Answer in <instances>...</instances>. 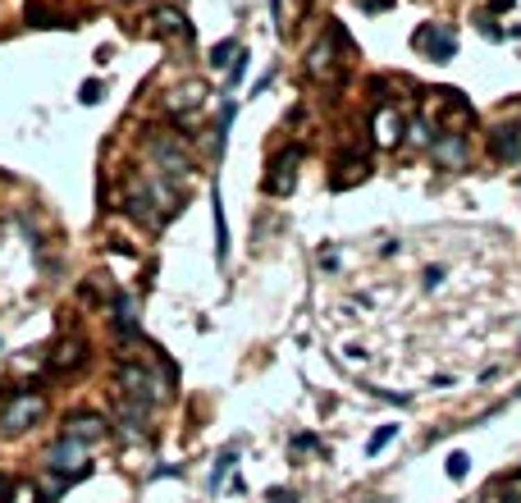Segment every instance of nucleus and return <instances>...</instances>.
Here are the masks:
<instances>
[{
	"label": "nucleus",
	"instance_id": "nucleus-1",
	"mask_svg": "<svg viewBox=\"0 0 521 503\" xmlns=\"http://www.w3.org/2000/svg\"><path fill=\"white\" fill-rule=\"evenodd\" d=\"M124 211L138 224H147V229H160L174 211H183V192H179L174 179L156 174L151 165H147V170L129 174V183H124Z\"/></svg>",
	"mask_w": 521,
	"mask_h": 503
},
{
	"label": "nucleus",
	"instance_id": "nucleus-2",
	"mask_svg": "<svg viewBox=\"0 0 521 503\" xmlns=\"http://www.w3.org/2000/svg\"><path fill=\"white\" fill-rule=\"evenodd\" d=\"M115 398L151 412L169 398V371H151V366H142V357H124L115 371Z\"/></svg>",
	"mask_w": 521,
	"mask_h": 503
},
{
	"label": "nucleus",
	"instance_id": "nucleus-3",
	"mask_svg": "<svg viewBox=\"0 0 521 503\" xmlns=\"http://www.w3.org/2000/svg\"><path fill=\"white\" fill-rule=\"evenodd\" d=\"M142 147H147V160H151L156 174L174 179V183L192 174V151H188L183 133H174V129H147Z\"/></svg>",
	"mask_w": 521,
	"mask_h": 503
},
{
	"label": "nucleus",
	"instance_id": "nucleus-4",
	"mask_svg": "<svg viewBox=\"0 0 521 503\" xmlns=\"http://www.w3.org/2000/svg\"><path fill=\"white\" fill-rule=\"evenodd\" d=\"M343 51H347V33L338 28V23H329L325 37L311 46V55H306V74H311L315 83H329V88H334L338 78H343Z\"/></svg>",
	"mask_w": 521,
	"mask_h": 503
},
{
	"label": "nucleus",
	"instance_id": "nucleus-5",
	"mask_svg": "<svg viewBox=\"0 0 521 503\" xmlns=\"http://www.w3.org/2000/svg\"><path fill=\"white\" fill-rule=\"evenodd\" d=\"M42 416H46L42 389H14V394L5 398V407H0V435L14 439V435H23V430H33Z\"/></svg>",
	"mask_w": 521,
	"mask_h": 503
},
{
	"label": "nucleus",
	"instance_id": "nucleus-6",
	"mask_svg": "<svg viewBox=\"0 0 521 503\" xmlns=\"http://www.w3.org/2000/svg\"><path fill=\"white\" fill-rule=\"evenodd\" d=\"M87 458H92V449L87 444H78V439H55L51 449L42 453V467H51V471H60V476H69V481H83L87 476Z\"/></svg>",
	"mask_w": 521,
	"mask_h": 503
},
{
	"label": "nucleus",
	"instance_id": "nucleus-7",
	"mask_svg": "<svg viewBox=\"0 0 521 503\" xmlns=\"http://www.w3.org/2000/svg\"><path fill=\"white\" fill-rule=\"evenodd\" d=\"M412 42H416V51H421L425 60H434V65H448V60L457 55V33L448 28V23H421Z\"/></svg>",
	"mask_w": 521,
	"mask_h": 503
},
{
	"label": "nucleus",
	"instance_id": "nucleus-8",
	"mask_svg": "<svg viewBox=\"0 0 521 503\" xmlns=\"http://www.w3.org/2000/svg\"><path fill=\"white\" fill-rule=\"evenodd\" d=\"M402 138H407V119H402V110L393 106H375V115H370V142L380 147V151H393V147H402Z\"/></svg>",
	"mask_w": 521,
	"mask_h": 503
},
{
	"label": "nucleus",
	"instance_id": "nucleus-9",
	"mask_svg": "<svg viewBox=\"0 0 521 503\" xmlns=\"http://www.w3.org/2000/svg\"><path fill=\"white\" fill-rule=\"evenodd\" d=\"M297 165H302V147H288V151H279L270 160V174H265V192H270V197H288V192H293L297 188Z\"/></svg>",
	"mask_w": 521,
	"mask_h": 503
},
{
	"label": "nucleus",
	"instance_id": "nucleus-10",
	"mask_svg": "<svg viewBox=\"0 0 521 503\" xmlns=\"http://www.w3.org/2000/svg\"><path fill=\"white\" fill-rule=\"evenodd\" d=\"M60 435L78 439V444H87V449H97V444H106V439H110V421H106V416H97V412H74V416H65Z\"/></svg>",
	"mask_w": 521,
	"mask_h": 503
},
{
	"label": "nucleus",
	"instance_id": "nucleus-11",
	"mask_svg": "<svg viewBox=\"0 0 521 503\" xmlns=\"http://www.w3.org/2000/svg\"><path fill=\"white\" fill-rule=\"evenodd\" d=\"M201 101H206V83H201V78H188V83H179V88L165 92V115L188 119V115L201 110Z\"/></svg>",
	"mask_w": 521,
	"mask_h": 503
},
{
	"label": "nucleus",
	"instance_id": "nucleus-12",
	"mask_svg": "<svg viewBox=\"0 0 521 503\" xmlns=\"http://www.w3.org/2000/svg\"><path fill=\"white\" fill-rule=\"evenodd\" d=\"M87 361V339L83 334H69V339L55 343V352H46V371L51 375H74Z\"/></svg>",
	"mask_w": 521,
	"mask_h": 503
},
{
	"label": "nucleus",
	"instance_id": "nucleus-13",
	"mask_svg": "<svg viewBox=\"0 0 521 503\" xmlns=\"http://www.w3.org/2000/svg\"><path fill=\"white\" fill-rule=\"evenodd\" d=\"M430 160L439 170H462L467 165V133H439L430 142Z\"/></svg>",
	"mask_w": 521,
	"mask_h": 503
},
{
	"label": "nucleus",
	"instance_id": "nucleus-14",
	"mask_svg": "<svg viewBox=\"0 0 521 503\" xmlns=\"http://www.w3.org/2000/svg\"><path fill=\"white\" fill-rule=\"evenodd\" d=\"M370 174V165H366V156H338L334 160V174H329V183L334 188H352V183H361V179Z\"/></svg>",
	"mask_w": 521,
	"mask_h": 503
},
{
	"label": "nucleus",
	"instance_id": "nucleus-15",
	"mask_svg": "<svg viewBox=\"0 0 521 503\" xmlns=\"http://www.w3.org/2000/svg\"><path fill=\"white\" fill-rule=\"evenodd\" d=\"M489 151L499 160H521V124H503L489 133Z\"/></svg>",
	"mask_w": 521,
	"mask_h": 503
},
{
	"label": "nucleus",
	"instance_id": "nucleus-16",
	"mask_svg": "<svg viewBox=\"0 0 521 503\" xmlns=\"http://www.w3.org/2000/svg\"><path fill=\"white\" fill-rule=\"evenodd\" d=\"M147 33L151 37H188V19L179 10H156L147 19Z\"/></svg>",
	"mask_w": 521,
	"mask_h": 503
},
{
	"label": "nucleus",
	"instance_id": "nucleus-17",
	"mask_svg": "<svg viewBox=\"0 0 521 503\" xmlns=\"http://www.w3.org/2000/svg\"><path fill=\"white\" fill-rule=\"evenodd\" d=\"M33 485H37V494H42V503H55V499H60V494H65L74 481H69V476H60V471H51V467H42Z\"/></svg>",
	"mask_w": 521,
	"mask_h": 503
},
{
	"label": "nucleus",
	"instance_id": "nucleus-18",
	"mask_svg": "<svg viewBox=\"0 0 521 503\" xmlns=\"http://www.w3.org/2000/svg\"><path fill=\"white\" fill-rule=\"evenodd\" d=\"M210 220H215V256L224 261L229 256V224H224V206H220V188H215V197H210Z\"/></svg>",
	"mask_w": 521,
	"mask_h": 503
},
{
	"label": "nucleus",
	"instance_id": "nucleus-19",
	"mask_svg": "<svg viewBox=\"0 0 521 503\" xmlns=\"http://www.w3.org/2000/svg\"><path fill=\"white\" fill-rule=\"evenodd\" d=\"M238 55H242V46L233 42V37H224V42L210 51V65H215V69H233V60H238Z\"/></svg>",
	"mask_w": 521,
	"mask_h": 503
},
{
	"label": "nucleus",
	"instance_id": "nucleus-20",
	"mask_svg": "<svg viewBox=\"0 0 521 503\" xmlns=\"http://www.w3.org/2000/svg\"><path fill=\"white\" fill-rule=\"evenodd\" d=\"M233 462H238V453H233V449H229V453H220L215 471H210V490H220V485L229 481V471H233Z\"/></svg>",
	"mask_w": 521,
	"mask_h": 503
},
{
	"label": "nucleus",
	"instance_id": "nucleus-21",
	"mask_svg": "<svg viewBox=\"0 0 521 503\" xmlns=\"http://www.w3.org/2000/svg\"><path fill=\"white\" fill-rule=\"evenodd\" d=\"M393 435H398V426H380V430H375V435L366 439V453H370V458H375V453H380L384 444H393Z\"/></svg>",
	"mask_w": 521,
	"mask_h": 503
},
{
	"label": "nucleus",
	"instance_id": "nucleus-22",
	"mask_svg": "<svg viewBox=\"0 0 521 503\" xmlns=\"http://www.w3.org/2000/svg\"><path fill=\"white\" fill-rule=\"evenodd\" d=\"M467 467H471L467 453H448V462H444V471L453 476V481H462V476H467Z\"/></svg>",
	"mask_w": 521,
	"mask_h": 503
},
{
	"label": "nucleus",
	"instance_id": "nucleus-23",
	"mask_svg": "<svg viewBox=\"0 0 521 503\" xmlns=\"http://www.w3.org/2000/svg\"><path fill=\"white\" fill-rule=\"evenodd\" d=\"M33 499H42V494H37V485H14V494L5 503H33Z\"/></svg>",
	"mask_w": 521,
	"mask_h": 503
},
{
	"label": "nucleus",
	"instance_id": "nucleus-24",
	"mask_svg": "<svg viewBox=\"0 0 521 503\" xmlns=\"http://www.w3.org/2000/svg\"><path fill=\"white\" fill-rule=\"evenodd\" d=\"M83 101H87V106H97V101H101V83H97V78L83 83Z\"/></svg>",
	"mask_w": 521,
	"mask_h": 503
},
{
	"label": "nucleus",
	"instance_id": "nucleus-25",
	"mask_svg": "<svg viewBox=\"0 0 521 503\" xmlns=\"http://www.w3.org/2000/svg\"><path fill=\"white\" fill-rule=\"evenodd\" d=\"M444 284V265H430V270H425V288H439Z\"/></svg>",
	"mask_w": 521,
	"mask_h": 503
},
{
	"label": "nucleus",
	"instance_id": "nucleus-26",
	"mask_svg": "<svg viewBox=\"0 0 521 503\" xmlns=\"http://www.w3.org/2000/svg\"><path fill=\"white\" fill-rule=\"evenodd\" d=\"M293 449H297V453H302V449L311 453V449H320V439H315V435H297V439H293Z\"/></svg>",
	"mask_w": 521,
	"mask_h": 503
},
{
	"label": "nucleus",
	"instance_id": "nucleus-27",
	"mask_svg": "<svg viewBox=\"0 0 521 503\" xmlns=\"http://www.w3.org/2000/svg\"><path fill=\"white\" fill-rule=\"evenodd\" d=\"M265 499H270V503H297V494L293 490H270Z\"/></svg>",
	"mask_w": 521,
	"mask_h": 503
},
{
	"label": "nucleus",
	"instance_id": "nucleus-28",
	"mask_svg": "<svg viewBox=\"0 0 521 503\" xmlns=\"http://www.w3.org/2000/svg\"><path fill=\"white\" fill-rule=\"evenodd\" d=\"M10 494H14V481H10V476H5V471H0V503L10 499Z\"/></svg>",
	"mask_w": 521,
	"mask_h": 503
},
{
	"label": "nucleus",
	"instance_id": "nucleus-29",
	"mask_svg": "<svg viewBox=\"0 0 521 503\" xmlns=\"http://www.w3.org/2000/svg\"><path fill=\"white\" fill-rule=\"evenodd\" d=\"M389 5H393V0H361V10H370V14H375V10H389Z\"/></svg>",
	"mask_w": 521,
	"mask_h": 503
},
{
	"label": "nucleus",
	"instance_id": "nucleus-30",
	"mask_svg": "<svg viewBox=\"0 0 521 503\" xmlns=\"http://www.w3.org/2000/svg\"><path fill=\"white\" fill-rule=\"evenodd\" d=\"M517 394H521V389H517Z\"/></svg>",
	"mask_w": 521,
	"mask_h": 503
}]
</instances>
